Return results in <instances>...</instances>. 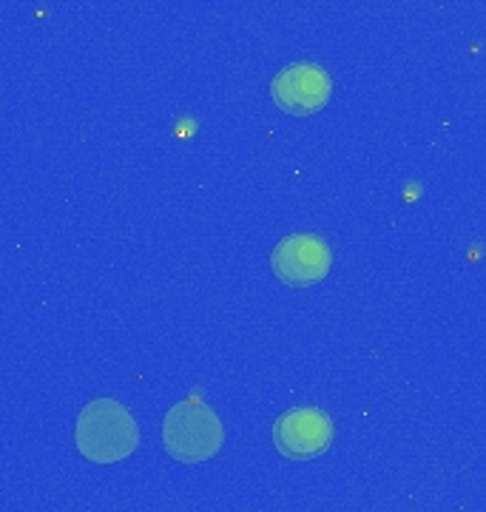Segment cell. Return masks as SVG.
Returning <instances> with one entry per match:
<instances>
[{
    "instance_id": "6da1fadb",
    "label": "cell",
    "mask_w": 486,
    "mask_h": 512,
    "mask_svg": "<svg viewBox=\"0 0 486 512\" xmlns=\"http://www.w3.org/2000/svg\"><path fill=\"white\" fill-rule=\"evenodd\" d=\"M74 441L77 450L94 464H117L137 450L140 430L123 404L114 399H97L80 410Z\"/></svg>"
},
{
    "instance_id": "7a4b0ae2",
    "label": "cell",
    "mask_w": 486,
    "mask_h": 512,
    "mask_svg": "<svg viewBox=\"0 0 486 512\" xmlns=\"http://www.w3.org/2000/svg\"><path fill=\"white\" fill-rule=\"evenodd\" d=\"M162 444L168 456L182 464H199L222 450L225 430L211 407H205L197 399H188L168 410L162 421Z\"/></svg>"
},
{
    "instance_id": "3957f363",
    "label": "cell",
    "mask_w": 486,
    "mask_h": 512,
    "mask_svg": "<svg viewBox=\"0 0 486 512\" xmlns=\"http://www.w3.org/2000/svg\"><path fill=\"white\" fill-rule=\"evenodd\" d=\"M273 274L290 288H307L322 282L333 268V254L327 242L316 234H290L270 254Z\"/></svg>"
},
{
    "instance_id": "277c9868",
    "label": "cell",
    "mask_w": 486,
    "mask_h": 512,
    "mask_svg": "<svg viewBox=\"0 0 486 512\" xmlns=\"http://www.w3.org/2000/svg\"><path fill=\"white\" fill-rule=\"evenodd\" d=\"M270 94L282 111L293 117H307L327 106L333 94V80L316 63H293L273 77Z\"/></svg>"
},
{
    "instance_id": "5b68a950",
    "label": "cell",
    "mask_w": 486,
    "mask_h": 512,
    "mask_svg": "<svg viewBox=\"0 0 486 512\" xmlns=\"http://www.w3.org/2000/svg\"><path fill=\"white\" fill-rule=\"evenodd\" d=\"M273 444L285 458H316L333 444V421L316 407L288 410L273 424Z\"/></svg>"
}]
</instances>
